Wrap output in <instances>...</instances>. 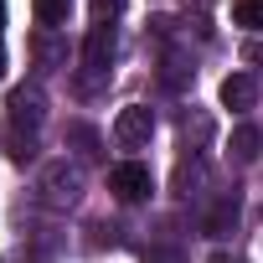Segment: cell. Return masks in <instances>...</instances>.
Instances as JSON below:
<instances>
[{"mask_svg":"<svg viewBox=\"0 0 263 263\" xmlns=\"http://www.w3.org/2000/svg\"><path fill=\"white\" fill-rule=\"evenodd\" d=\"M0 26H6V0H0Z\"/></svg>","mask_w":263,"mask_h":263,"instance_id":"5bb4252c","label":"cell"},{"mask_svg":"<svg viewBox=\"0 0 263 263\" xmlns=\"http://www.w3.org/2000/svg\"><path fill=\"white\" fill-rule=\"evenodd\" d=\"M31 6H36V21L42 26H62L67 11H72V0H31Z\"/></svg>","mask_w":263,"mask_h":263,"instance_id":"9c48e42d","label":"cell"},{"mask_svg":"<svg viewBox=\"0 0 263 263\" xmlns=\"http://www.w3.org/2000/svg\"><path fill=\"white\" fill-rule=\"evenodd\" d=\"M232 21L242 31H263V0H237L232 6Z\"/></svg>","mask_w":263,"mask_h":263,"instance_id":"52a82bcc","label":"cell"},{"mask_svg":"<svg viewBox=\"0 0 263 263\" xmlns=\"http://www.w3.org/2000/svg\"><path fill=\"white\" fill-rule=\"evenodd\" d=\"M114 47H119V42H114V26H93V31H88V42H83V62L103 72V67L114 62Z\"/></svg>","mask_w":263,"mask_h":263,"instance_id":"277c9868","label":"cell"},{"mask_svg":"<svg viewBox=\"0 0 263 263\" xmlns=\"http://www.w3.org/2000/svg\"><path fill=\"white\" fill-rule=\"evenodd\" d=\"M258 103V78L253 72H232V78H222V108H253Z\"/></svg>","mask_w":263,"mask_h":263,"instance_id":"3957f363","label":"cell"},{"mask_svg":"<svg viewBox=\"0 0 263 263\" xmlns=\"http://www.w3.org/2000/svg\"><path fill=\"white\" fill-rule=\"evenodd\" d=\"M72 196H78L72 171H67V165H52V171H47V201H72Z\"/></svg>","mask_w":263,"mask_h":263,"instance_id":"8992f818","label":"cell"},{"mask_svg":"<svg viewBox=\"0 0 263 263\" xmlns=\"http://www.w3.org/2000/svg\"><path fill=\"white\" fill-rule=\"evenodd\" d=\"M227 222H237V196H222V201H217V212L206 217V232H212V237H222V232H227Z\"/></svg>","mask_w":263,"mask_h":263,"instance_id":"ba28073f","label":"cell"},{"mask_svg":"<svg viewBox=\"0 0 263 263\" xmlns=\"http://www.w3.org/2000/svg\"><path fill=\"white\" fill-rule=\"evenodd\" d=\"M0 78H6V52H0Z\"/></svg>","mask_w":263,"mask_h":263,"instance_id":"9a60e30c","label":"cell"},{"mask_svg":"<svg viewBox=\"0 0 263 263\" xmlns=\"http://www.w3.org/2000/svg\"><path fill=\"white\" fill-rule=\"evenodd\" d=\"M242 57H248V62H258V67H263V42H248V52H242Z\"/></svg>","mask_w":263,"mask_h":263,"instance_id":"7c38bea8","label":"cell"},{"mask_svg":"<svg viewBox=\"0 0 263 263\" xmlns=\"http://www.w3.org/2000/svg\"><path fill=\"white\" fill-rule=\"evenodd\" d=\"M206 263H242V258H232V253H212Z\"/></svg>","mask_w":263,"mask_h":263,"instance_id":"4fadbf2b","label":"cell"},{"mask_svg":"<svg viewBox=\"0 0 263 263\" xmlns=\"http://www.w3.org/2000/svg\"><path fill=\"white\" fill-rule=\"evenodd\" d=\"M119 11H124V0H93V21H98V26H108Z\"/></svg>","mask_w":263,"mask_h":263,"instance_id":"30bf717a","label":"cell"},{"mask_svg":"<svg viewBox=\"0 0 263 263\" xmlns=\"http://www.w3.org/2000/svg\"><path fill=\"white\" fill-rule=\"evenodd\" d=\"M108 191L119 196V201H145L150 191H155V176H150V165H140V160H124V165H114L108 171Z\"/></svg>","mask_w":263,"mask_h":263,"instance_id":"6da1fadb","label":"cell"},{"mask_svg":"<svg viewBox=\"0 0 263 263\" xmlns=\"http://www.w3.org/2000/svg\"><path fill=\"white\" fill-rule=\"evenodd\" d=\"M150 135H155V108H145V103H129V108H119V119H114V140H119L124 150H140V145H150Z\"/></svg>","mask_w":263,"mask_h":263,"instance_id":"7a4b0ae2","label":"cell"},{"mask_svg":"<svg viewBox=\"0 0 263 263\" xmlns=\"http://www.w3.org/2000/svg\"><path fill=\"white\" fill-rule=\"evenodd\" d=\"M258 150H263V135H258L253 124H237V129H232V155H237L242 165H253Z\"/></svg>","mask_w":263,"mask_h":263,"instance_id":"5b68a950","label":"cell"},{"mask_svg":"<svg viewBox=\"0 0 263 263\" xmlns=\"http://www.w3.org/2000/svg\"><path fill=\"white\" fill-rule=\"evenodd\" d=\"M145 263H181V253H165V248H150V258Z\"/></svg>","mask_w":263,"mask_h":263,"instance_id":"8fae6325","label":"cell"}]
</instances>
